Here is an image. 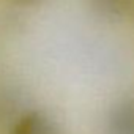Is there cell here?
<instances>
[{"label": "cell", "mask_w": 134, "mask_h": 134, "mask_svg": "<svg viewBox=\"0 0 134 134\" xmlns=\"http://www.w3.org/2000/svg\"><path fill=\"white\" fill-rule=\"evenodd\" d=\"M10 134H60L57 121L43 110L22 112L10 126Z\"/></svg>", "instance_id": "6da1fadb"}, {"label": "cell", "mask_w": 134, "mask_h": 134, "mask_svg": "<svg viewBox=\"0 0 134 134\" xmlns=\"http://www.w3.org/2000/svg\"><path fill=\"white\" fill-rule=\"evenodd\" d=\"M106 134H134V95L112 106L106 118Z\"/></svg>", "instance_id": "7a4b0ae2"}, {"label": "cell", "mask_w": 134, "mask_h": 134, "mask_svg": "<svg viewBox=\"0 0 134 134\" xmlns=\"http://www.w3.org/2000/svg\"><path fill=\"white\" fill-rule=\"evenodd\" d=\"M92 11L104 21H121L132 14L134 0H88Z\"/></svg>", "instance_id": "3957f363"}, {"label": "cell", "mask_w": 134, "mask_h": 134, "mask_svg": "<svg viewBox=\"0 0 134 134\" xmlns=\"http://www.w3.org/2000/svg\"><path fill=\"white\" fill-rule=\"evenodd\" d=\"M13 92H7L2 90L0 92V120H7L11 117L14 107L19 104V101L16 99V96L13 98Z\"/></svg>", "instance_id": "277c9868"}, {"label": "cell", "mask_w": 134, "mask_h": 134, "mask_svg": "<svg viewBox=\"0 0 134 134\" xmlns=\"http://www.w3.org/2000/svg\"><path fill=\"white\" fill-rule=\"evenodd\" d=\"M11 3H16V5H22V7H32V5H38L44 0H8Z\"/></svg>", "instance_id": "5b68a950"}, {"label": "cell", "mask_w": 134, "mask_h": 134, "mask_svg": "<svg viewBox=\"0 0 134 134\" xmlns=\"http://www.w3.org/2000/svg\"><path fill=\"white\" fill-rule=\"evenodd\" d=\"M131 16H132V18H134V10H132V14H131Z\"/></svg>", "instance_id": "8992f818"}]
</instances>
